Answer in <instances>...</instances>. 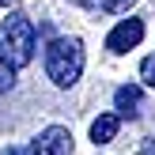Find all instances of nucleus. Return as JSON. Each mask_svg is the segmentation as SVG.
Wrapping results in <instances>:
<instances>
[{
    "instance_id": "nucleus-1",
    "label": "nucleus",
    "mask_w": 155,
    "mask_h": 155,
    "mask_svg": "<svg viewBox=\"0 0 155 155\" xmlns=\"http://www.w3.org/2000/svg\"><path fill=\"white\" fill-rule=\"evenodd\" d=\"M38 49V34H34V23L27 15L12 12L4 23H0V61H8L12 68H27L34 61Z\"/></svg>"
},
{
    "instance_id": "nucleus-9",
    "label": "nucleus",
    "mask_w": 155,
    "mask_h": 155,
    "mask_svg": "<svg viewBox=\"0 0 155 155\" xmlns=\"http://www.w3.org/2000/svg\"><path fill=\"white\" fill-rule=\"evenodd\" d=\"M98 4H102L106 12H129V8H133L136 0H98Z\"/></svg>"
},
{
    "instance_id": "nucleus-4",
    "label": "nucleus",
    "mask_w": 155,
    "mask_h": 155,
    "mask_svg": "<svg viewBox=\"0 0 155 155\" xmlns=\"http://www.w3.org/2000/svg\"><path fill=\"white\" fill-rule=\"evenodd\" d=\"M140 38H144V23L140 19H121L117 27L106 34V49L110 53H129V49L140 45Z\"/></svg>"
},
{
    "instance_id": "nucleus-12",
    "label": "nucleus",
    "mask_w": 155,
    "mask_h": 155,
    "mask_svg": "<svg viewBox=\"0 0 155 155\" xmlns=\"http://www.w3.org/2000/svg\"><path fill=\"white\" fill-rule=\"evenodd\" d=\"M0 4H4V8H12V4H15V0H0Z\"/></svg>"
},
{
    "instance_id": "nucleus-7",
    "label": "nucleus",
    "mask_w": 155,
    "mask_h": 155,
    "mask_svg": "<svg viewBox=\"0 0 155 155\" xmlns=\"http://www.w3.org/2000/svg\"><path fill=\"white\" fill-rule=\"evenodd\" d=\"M12 87H15V68L8 61H0V95H8Z\"/></svg>"
},
{
    "instance_id": "nucleus-6",
    "label": "nucleus",
    "mask_w": 155,
    "mask_h": 155,
    "mask_svg": "<svg viewBox=\"0 0 155 155\" xmlns=\"http://www.w3.org/2000/svg\"><path fill=\"white\" fill-rule=\"evenodd\" d=\"M117 129H121L117 114H98V117L91 121V140H95V148H98V144H110L114 136H117Z\"/></svg>"
},
{
    "instance_id": "nucleus-5",
    "label": "nucleus",
    "mask_w": 155,
    "mask_h": 155,
    "mask_svg": "<svg viewBox=\"0 0 155 155\" xmlns=\"http://www.w3.org/2000/svg\"><path fill=\"white\" fill-rule=\"evenodd\" d=\"M114 110H117V117H140V87H133V83H125V87L114 91Z\"/></svg>"
},
{
    "instance_id": "nucleus-2",
    "label": "nucleus",
    "mask_w": 155,
    "mask_h": 155,
    "mask_svg": "<svg viewBox=\"0 0 155 155\" xmlns=\"http://www.w3.org/2000/svg\"><path fill=\"white\" fill-rule=\"evenodd\" d=\"M83 72V45L80 38H53L45 45V76L57 87H72Z\"/></svg>"
},
{
    "instance_id": "nucleus-8",
    "label": "nucleus",
    "mask_w": 155,
    "mask_h": 155,
    "mask_svg": "<svg viewBox=\"0 0 155 155\" xmlns=\"http://www.w3.org/2000/svg\"><path fill=\"white\" fill-rule=\"evenodd\" d=\"M140 80L155 91V53H151V57H144V64H140Z\"/></svg>"
},
{
    "instance_id": "nucleus-3",
    "label": "nucleus",
    "mask_w": 155,
    "mask_h": 155,
    "mask_svg": "<svg viewBox=\"0 0 155 155\" xmlns=\"http://www.w3.org/2000/svg\"><path fill=\"white\" fill-rule=\"evenodd\" d=\"M27 155H72V133L64 125H49L30 140Z\"/></svg>"
},
{
    "instance_id": "nucleus-10",
    "label": "nucleus",
    "mask_w": 155,
    "mask_h": 155,
    "mask_svg": "<svg viewBox=\"0 0 155 155\" xmlns=\"http://www.w3.org/2000/svg\"><path fill=\"white\" fill-rule=\"evenodd\" d=\"M136 155H155V136H144L140 148H136Z\"/></svg>"
},
{
    "instance_id": "nucleus-11",
    "label": "nucleus",
    "mask_w": 155,
    "mask_h": 155,
    "mask_svg": "<svg viewBox=\"0 0 155 155\" xmlns=\"http://www.w3.org/2000/svg\"><path fill=\"white\" fill-rule=\"evenodd\" d=\"M72 4H80V8H95L98 0H72Z\"/></svg>"
}]
</instances>
